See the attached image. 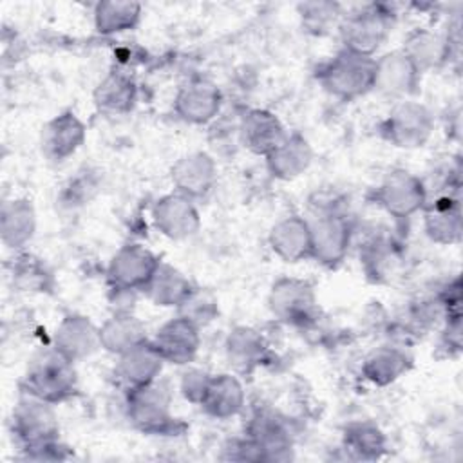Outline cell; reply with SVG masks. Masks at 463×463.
I'll return each instance as SVG.
<instances>
[{
	"label": "cell",
	"instance_id": "cell-1",
	"mask_svg": "<svg viewBox=\"0 0 463 463\" xmlns=\"http://www.w3.org/2000/svg\"><path fill=\"white\" fill-rule=\"evenodd\" d=\"M24 392L47 403H60L71 398L78 385L74 362L56 347L38 353L27 365Z\"/></svg>",
	"mask_w": 463,
	"mask_h": 463
},
{
	"label": "cell",
	"instance_id": "cell-2",
	"mask_svg": "<svg viewBox=\"0 0 463 463\" xmlns=\"http://www.w3.org/2000/svg\"><path fill=\"white\" fill-rule=\"evenodd\" d=\"M374 60L342 49L318 69L317 80L333 98L354 101L374 89Z\"/></svg>",
	"mask_w": 463,
	"mask_h": 463
},
{
	"label": "cell",
	"instance_id": "cell-3",
	"mask_svg": "<svg viewBox=\"0 0 463 463\" xmlns=\"http://www.w3.org/2000/svg\"><path fill=\"white\" fill-rule=\"evenodd\" d=\"M392 27V14L383 5H365L342 16L338 24L344 49L373 56L387 40Z\"/></svg>",
	"mask_w": 463,
	"mask_h": 463
},
{
	"label": "cell",
	"instance_id": "cell-4",
	"mask_svg": "<svg viewBox=\"0 0 463 463\" xmlns=\"http://www.w3.org/2000/svg\"><path fill=\"white\" fill-rule=\"evenodd\" d=\"M427 201V186L405 168L389 170L374 190V203L398 221H407L421 212Z\"/></svg>",
	"mask_w": 463,
	"mask_h": 463
},
{
	"label": "cell",
	"instance_id": "cell-5",
	"mask_svg": "<svg viewBox=\"0 0 463 463\" xmlns=\"http://www.w3.org/2000/svg\"><path fill=\"white\" fill-rule=\"evenodd\" d=\"M432 112L425 105L411 99L396 103L380 125L382 136L398 148L423 146L432 136Z\"/></svg>",
	"mask_w": 463,
	"mask_h": 463
},
{
	"label": "cell",
	"instance_id": "cell-6",
	"mask_svg": "<svg viewBox=\"0 0 463 463\" xmlns=\"http://www.w3.org/2000/svg\"><path fill=\"white\" fill-rule=\"evenodd\" d=\"M311 230V259L335 268L338 266L351 246L353 230L349 219L342 210L315 212V219L309 221Z\"/></svg>",
	"mask_w": 463,
	"mask_h": 463
},
{
	"label": "cell",
	"instance_id": "cell-7",
	"mask_svg": "<svg viewBox=\"0 0 463 463\" xmlns=\"http://www.w3.org/2000/svg\"><path fill=\"white\" fill-rule=\"evenodd\" d=\"M268 304L271 313L286 324L306 326L315 320L318 302L313 286L307 280L284 277L269 291Z\"/></svg>",
	"mask_w": 463,
	"mask_h": 463
},
{
	"label": "cell",
	"instance_id": "cell-8",
	"mask_svg": "<svg viewBox=\"0 0 463 463\" xmlns=\"http://www.w3.org/2000/svg\"><path fill=\"white\" fill-rule=\"evenodd\" d=\"M161 260L141 244L121 246L109 262L107 279L112 289L143 291Z\"/></svg>",
	"mask_w": 463,
	"mask_h": 463
},
{
	"label": "cell",
	"instance_id": "cell-9",
	"mask_svg": "<svg viewBox=\"0 0 463 463\" xmlns=\"http://www.w3.org/2000/svg\"><path fill=\"white\" fill-rule=\"evenodd\" d=\"M128 418L137 429L150 434H165L175 423L170 414L168 392L156 382L128 391Z\"/></svg>",
	"mask_w": 463,
	"mask_h": 463
},
{
	"label": "cell",
	"instance_id": "cell-10",
	"mask_svg": "<svg viewBox=\"0 0 463 463\" xmlns=\"http://www.w3.org/2000/svg\"><path fill=\"white\" fill-rule=\"evenodd\" d=\"M13 430L24 441L25 449L31 450L56 441L58 421L52 403L27 394L13 412Z\"/></svg>",
	"mask_w": 463,
	"mask_h": 463
},
{
	"label": "cell",
	"instance_id": "cell-11",
	"mask_svg": "<svg viewBox=\"0 0 463 463\" xmlns=\"http://www.w3.org/2000/svg\"><path fill=\"white\" fill-rule=\"evenodd\" d=\"M195 324L177 315L165 322L157 331L156 336L150 340L161 358L168 364L184 365L190 364L201 345V335Z\"/></svg>",
	"mask_w": 463,
	"mask_h": 463
},
{
	"label": "cell",
	"instance_id": "cell-12",
	"mask_svg": "<svg viewBox=\"0 0 463 463\" xmlns=\"http://www.w3.org/2000/svg\"><path fill=\"white\" fill-rule=\"evenodd\" d=\"M420 80L421 72L402 49L374 60V89L385 96H392L402 101L418 90Z\"/></svg>",
	"mask_w": 463,
	"mask_h": 463
},
{
	"label": "cell",
	"instance_id": "cell-13",
	"mask_svg": "<svg viewBox=\"0 0 463 463\" xmlns=\"http://www.w3.org/2000/svg\"><path fill=\"white\" fill-rule=\"evenodd\" d=\"M175 192L195 201L208 195L217 181V165L204 152H192L177 159L170 170Z\"/></svg>",
	"mask_w": 463,
	"mask_h": 463
},
{
	"label": "cell",
	"instance_id": "cell-14",
	"mask_svg": "<svg viewBox=\"0 0 463 463\" xmlns=\"http://www.w3.org/2000/svg\"><path fill=\"white\" fill-rule=\"evenodd\" d=\"M85 141V125L71 110H65L42 127V152L49 161H65Z\"/></svg>",
	"mask_w": 463,
	"mask_h": 463
},
{
	"label": "cell",
	"instance_id": "cell-15",
	"mask_svg": "<svg viewBox=\"0 0 463 463\" xmlns=\"http://www.w3.org/2000/svg\"><path fill=\"white\" fill-rule=\"evenodd\" d=\"M156 228L170 239H186L199 230L201 219L192 199L181 194L163 195L152 210Z\"/></svg>",
	"mask_w": 463,
	"mask_h": 463
},
{
	"label": "cell",
	"instance_id": "cell-16",
	"mask_svg": "<svg viewBox=\"0 0 463 463\" xmlns=\"http://www.w3.org/2000/svg\"><path fill=\"white\" fill-rule=\"evenodd\" d=\"M221 103V92L212 81L192 80L177 90L174 109L186 123L203 125L219 114Z\"/></svg>",
	"mask_w": 463,
	"mask_h": 463
},
{
	"label": "cell",
	"instance_id": "cell-17",
	"mask_svg": "<svg viewBox=\"0 0 463 463\" xmlns=\"http://www.w3.org/2000/svg\"><path fill=\"white\" fill-rule=\"evenodd\" d=\"M269 246L284 262H300L311 259L309 221L300 215L282 217L269 232Z\"/></svg>",
	"mask_w": 463,
	"mask_h": 463
},
{
	"label": "cell",
	"instance_id": "cell-18",
	"mask_svg": "<svg viewBox=\"0 0 463 463\" xmlns=\"http://www.w3.org/2000/svg\"><path fill=\"white\" fill-rule=\"evenodd\" d=\"M239 136L250 152L266 157L288 134L275 114L264 109H253L242 116Z\"/></svg>",
	"mask_w": 463,
	"mask_h": 463
},
{
	"label": "cell",
	"instance_id": "cell-19",
	"mask_svg": "<svg viewBox=\"0 0 463 463\" xmlns=\"http://www.w3.org/2000/svg\"><path fill=\"white\" fill-rule=\"evenodd\" d=\"M425 233L438 244H454L461 237V204L452 194L439 195L423 206Z\"/></svg>",
	"mask_w": 463,
	"mask_h": 463
},
{
	"label": "cell",
	"instance_id": "cell-20",
	"mask_svg": "<svg viewBox=\"0 0 463 463\" xmlns=\"http://www.w3.org/2000/svg\"><path fill=\"white\" fill-rule=\"evenodd\" d=\"M118 358L116 374L128 391L154 383L165 364L150 340L125 351Z\"/></svg>",
	"mask_w": 463,
	"mask_h": 463
},
{
	"label": "cell",
	"instance_id": "cell-21",
	"mask_svg": "<svg viewBox=\"0 0 463 463\" xmlns=\"http://www.w3.org/2000/svg\"><path fill=\"white\" fill-rule=\"evenodd\" d=\"M54 347L72 362L87 358L101 347L99 327L81 315H69L56 327Z\"/></svg>",
	"mask_w": 463,
	"mask_h": 463
},
{
	"label": "cell",
	"instance_id": "cell-22",
	"mask_svg": "<svg viewBox=\"0 0 463 463\" xmlns=\"http://www.w3.org/2000/svg\"><path fill=\"white\" fill-rule=\"evenodd\" d=\"M402 51L420 72H425L441 67L449 60L450 42L434 31L414 29L403 40Z\"/></svg>",
	"mask_w": 463,
	"mask_h": 463
},
{
	"label": "cell",
	"instance_id": "cell-23",
	"mask_svg": "<svg viewBox=\"0 0 463 463\" xmlns=\"http://www.w3.org/2000/svg\"><path fill=\"white\" fill-rule=\"evenodd\" d=\"M199 405L206 411V414L217 420H228L239 414L244 407L242 383L226 373L210 376L208 387Z\"/></svg>",
	"mask_w": 463,
	"mask_h": 463
},
{
	"label": "cell",
	"instance_id": "cell-24",
	"mask_svg": "<svg viewBox=\"0 0 463 463\" xmlns=\"http://www.w3.org/2000/svg\"><path fill=\"white\" fill-rule=\"evenodd\" d=\"M313 152L300 134H288L268 156V170L279 179H293L300 175L311 163Z\"/></svg>",
	"mask_w": 463,
	"mask_h": 463
},
{
	"label": "cell",
	"instance_id": "cell-25",
	"mask_svg": "<svg viewBox=\"0 0 463 463\" xmlns=\"http://www.w3.org/2000/svg\"><path fill=\"white\" fill-rule=\"evenodd\" d=\"M146 327L130 311L114 313L99 327V345L114 354H123L125 351L146 342Z\"/></svg>",
	"mask_w": 463,
	"mask_h": 463
},
{
	"label": "cell",
	"instance_id": "cell-26",
	"mask_svg": "<svg viewBox=\"0 0 463 463\" xmlns=\"http://www.w3.org/2000/svg\"><path fill=\"white\" fill-rule=\"evenodd\" d=\"M194 286L190 280L174 266L159 262L156 273L145 286L143 293L156 304L163 307H179L183 300L190 295Z\"/></svg>",
	"mask_w": 463,
	"mask_h": 463
},
{
	"label": "cell",
	"instance_id": "cell-27",
	"mask_svg": "<svg viewBox=\"0 0 463 463\" xmlns=\"http://www.w3.org/2000/svg\"><path fill=\"white\" fill-rule=\"evenodd\" d=\"M137 99V87L125 72L107 74L94 90V103L109 114L130 112Z\"/></svg>",
	"mask_w": 463,
	"mask_h": 463
},
{
	"label": "cell",
	"instance_id": "cell-28",
	"mask_svg": "<svg viewBox=\"0 0 463 463\" xmlns=\"http://www.w3.org/2000/svg\"><path fill=\"white\" fill-rule=\"evenodd\" d=\"M409 365L411 358L402 347L382 345L367 354L362 373L374 385H389L407 373Z\"/></svg>",
	"mask_w": 463,
	"mask_h": 463
},
{
	"label": "cell",
	"instance_id": "cell-29",
	"mask_svg": "<svg viewBox=\"0 0 463 463\" xmlns=\"http://www.w3.org/2000/svg\"><path fill=\"white\" fill-rule=\"evenodd\" d=\"M36 228L34 208L25 199H13L2 206V241L9 248H24Z\"/></svg>",
	"mask_w": 463,
	"mask_h": 463
},
{
	"label": "cell",
	"instance_id": "cell-30",
	"mask_svg": "<svg viewBox=\"0 0 463 463\" xmlns=\"http://www.w3.org/2000/svg\"><path fill=\"white\" fill-rule=\"evenodd\" d=\"M248 438L264 452V459H282L291 445L286 425L271 412H259L251 420Z\"/></svg>",
	"mask_w": 463,
	"mask_h": 463
},
{
	"label": "cell",
	"instance_id": "cell-31",
	"mask_svg": "<svg viewBox=\"0 0 463 463\" xmlns=\"http://www.w3.org/2000/svg\"><path fill=\"white\" fill-rule=\"evenodd\" d=\"M226 353L239 371H250L264 360L266 342L251 327H237L228 335Z\"/></svg>",
	"mask_w": 463,
	"mask_h": 463
},
{
	"label": "cell",
	"instance_id": "cell-32",
	"mask_svg": "<svg viewBox=\"0 0 463 463\" xmlns=\"http://www.w3.org/2000/svg\"><path fill=\"white\" fill-rule=\"evenodd\" d=\"M141 20V5L136 2H99L94 7V25L101 34H116L134 29Z\"/></svg>",
	"mask_w": 463,
	"mask_h": 463
},
{
	"label": "cell",
	"instance_id": "cell-33",
	"mask_svg": "<svg viewBox=\"0 0 463 463\" xmlns=\"http://www.w3.org/2000/svg\"><path fill=\"white\" fill-rule=\"evenodd\" d=\"M344 445L354 458L374 459L385 450V438L373 423H354L345 430Z\"/></svg>",
	"mask_w": 463,
	"mask_h": 463
},
{
	"label": "cell",
	"instance_id": "cell-34",
	"mask_svg": "<svg viewBox=\"0 0 463 463\" xmlns=\"http://www.w3.org/2000/svg\"><path fill=\"white\" fill-rule=\"evenodd\" d=\"M298 11H300V16H302L304 27H307V31L317 33V34L327 33L333 25L340 24V20L344 16L340 13L338 4H331V2L300 4Z\"/></svg>",
	"mask_w": 463,
	"mask_h": 463
},
{
	"label": "cell",
	"instance_id": "cell-35",
	"mask_svg": "<svg viewBox=\"0 0 463 463\" xmlns=\"http://www.w3.org/2000/svg\"><path fill=\"white\" fill-rule=\"evenodd\" d=\"M177 309H179L177 315L190 320L197 327H203V326L210 324L215 318L217 311H219L215 297L212 293L204 291V289H199V288H194Z\"/></svg>",
	"mask_w": 463,
	"mask_h": 463
},
{
	"label": "cell",
	"instance_id": "cell-36",
	"mask_svg": "<svg viewBox=\"0 0 463 463\" xmlns=\"http://www.w3.org/2000/svg\"><path fill=\"white\" fill-rule=\"evenodd\" d=\"M14 282L27 291H42L47 286L49 273L40 259L33 255H22L13 269Z\"/></svg>",
	"mask_w": 463,
	"mask_h": 463
},
{
	"label": "cell",
	"instance_id": "cell-37",
	"mask_svg": "<svg viewBox=\"0 0 463 463\" xmlns=\"http://www.w3.org/2000/svg\"><path fill=\"white\" fill-rule=\"evenodd\" d=\"M210 376L208 373L204 371H199V369H192L188 373L183 374V380H181V391L184 394V398L195 405L201 403L203 396H204V391L208 387V382H210Z\"/></svg>",
	"mask_w": 463,
	"mask_h": 463
}]
</instances>
